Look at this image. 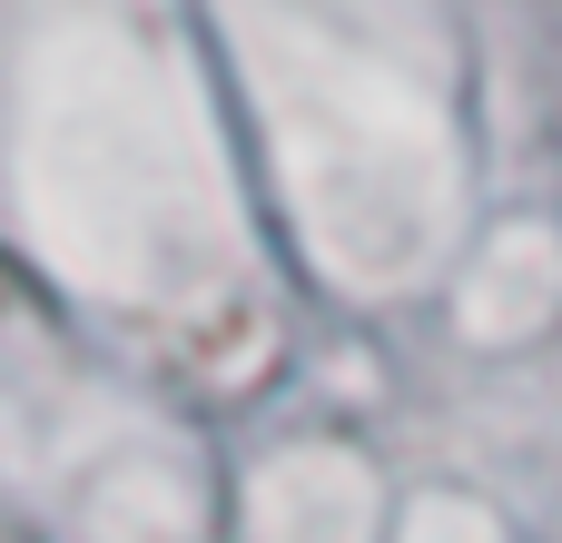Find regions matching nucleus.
<instances>
[]
</instances>
